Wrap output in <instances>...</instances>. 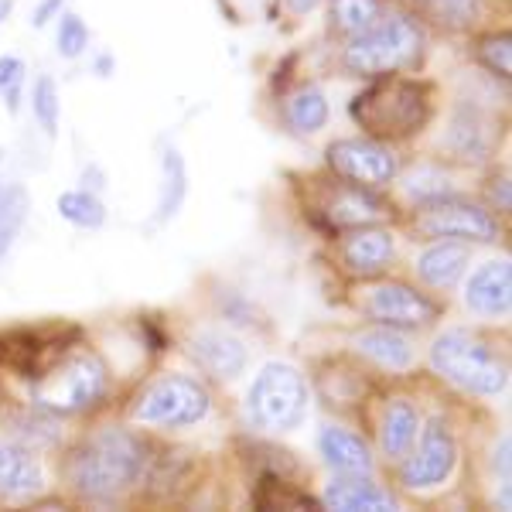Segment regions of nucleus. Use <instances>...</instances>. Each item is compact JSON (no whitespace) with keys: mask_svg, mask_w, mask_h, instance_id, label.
Returning <instances> with one entry per match:
<instances>
[{"mask_svg":"<svg viewBox=\"0 0 512 512\" xmlns=\"http://www.w3.org/2000/svg\"><path fill=\"white\" fill-rule=\"evenodd\" d=\"M59 212L79 229H99L106 222V209L96 195L89 192H65L59 195Z\"/></svg>","mask_w":512,"mask_h":512,"instance_id":"obj_28","label":"nucleus"},{"mask_svg":"<svg viewBox=\"0 0 512 512\" xmlns=\"http://www.w3.org/2000/svg\"><path fill=\"white\" fill-rule=\"evenodd\" d=\"M355 349H359L366 359L379 362L383 369H410V362H414V349H410V342L403 338L396 328L383 325V328H373V332H362L355 338Z\"/></svg>","mask_w":512,"mask_h":512,"instance_id":"obj_20","label":"nucleus"},{"mask_svg":"<svg viewBox=\"0 0 512 512\" xmlns=\"http://www.w3.org/2000/svg\"><path fill=\"white\" fill-rule=\"evenodd\" d=\"M352 117L379 140L410 137L431 120V86L414 79L379 82L355 99Z\"/></svg>","mask_w":512,"mask_h":512,"instance_id":"obj_2","label":"nucleus"},{"mask_svg":"<svg viewBox=\"0 0 512 512\" xmlns=\"http://www.w3.org/2000/svg\"><path fill=\"white\" fill-rule=\"evenodd\" d=\"M321 212L335 229H355V226H373L376 219H383V202L376 195H369V188L359 185H338L335 192L325 195Z\"/></svg>","mask_w":512,"mask_h":512,"instance_id":"obj_14","label":"nucleus"},{"mask_svg":"<svg viewBox=\"0 0 512 512\" xmlns=\"http://www.w3.org/2000/svg\"><path fill=\"white\" fill-rule=\"evenodd\" d=\"M164 168V181H161V202H158V222L171 219L185 202V188H188V175H185V161H181L178 151H164L161 158Z\"/></svg>","mask_w":512,"mask_h":512,"instance_id":"obj_26","label":"nucleus"},{"mask_svg":"<svg viewBox=\"0 0 512 512\" xmlns=\"http://www.w3.org/2000/svg\"><path fill=\"white\" fill-rule=\"evenodd\" d=\"M24 216H28V195H24V188L18 185L0 188V256L11 250V243L18 239Z\"/></svg>","mask_w":512,"mask_h":512,"instance_id":"obj_27","label":"nucleus"},{"mask_svg":"<svg viewBox=\"0 0 512 512\" xmlns=\"http://www.w3.org/2000/svg\"><path fill=\"white\" fill-rule=\"evenodd\" d=\"M318 451L325 465H332L342 475H369L373 472V454H369L366 441L355 437L342 427H325L318 434Z\"/></svg>","mask_w":512,"mask_h":512,"instance_id":"obj_17","label":"nucleus"},{"mask_svg":"<svg viewBox=\"0 0 512 512\" xmlns=\"http://www.w3.org/2000/svg\"><path fill=\"white\" fill-rule=\"evenodd\" d=\"M45 475L35 454L18 444H0V499H31L41 492Z\"/></svg>","mask_w":512,"mask_h":512,"instance_id":"obj_15","label":"nucleus"},{"mask_svg":"<svg viewBox=\"0 0 512 512\" xmlns=\"http://www.w3.org/2000/svg\"><path fill=\"white\" fill-rule=\"evenodd\" d=\"M89 45V28L82 24L79 14H65L59 24V55L65 59H79Z\"/></svg>","mask_w":512,"mask_h":512,"instance_id":"obj_33","label":"nucleus"},{"mask_svg":"<svg viewBox=\"0 0 512 512\" xmlns=\"http://www.w3.org/2000/svg\"><path fill=\"white\" fill-rule=\"evenodd\" d=\"M366 311L373 321L390 325V328H424L437 318V304L431 297H424L407 284H396V280L376 284L373 291H369Z\"/></svg>","mask_w":512,"mask_h":512,"instance_id":"obj_11","label":"nucleus"},{"mask_svg":"<svg viewBox=\"0 0 512 512\" xmlns=\"http://www.w3.org/2000/svg\"><path fill=\"white\" fill-rule=\"evenodd\" d=\"M253 502L256 509H318V502L311 499L308 492H297L291 482H284V478L277 475H263L260 485H256L253 492Z\"/></svg>","mask_w":512,"mask_h":512,"instance_id":"obj_25","label":"nucleus"},{"mask_svg":"<svg viewBox=\"0 0 512 512\" xmlns=\"http://www.w3.org/2000/svg\"><path fill=\"white\" fill-rule=\"evenodd\" d=\"M465 304L482 318H506L512 308V267L509 260H492L468 280Z\"/></svg>","mask_w":512,"mask_h":512,"instance_id":"obj_12","label":"nucleus"},{"mask_svg":"<svg viewBox=\"0 0 512 512\" xmlns=\"http://www.w3.org/2000/svg\"><path fill=\"white\" fill-rule=\"evenodd\" d=\"M192 359L205 373L219 379H233L246 369V349L243 342L226 332H202L192 338Z\"/></svg>","mask_w":512,"mask_h":512,"instance_id":"obj_16","label":"nucleus"},{"mask_svg":"<svg viewBox=\"0 0 512 512\" xmlns=\"http://www.w3.org/2000/svg\"><path fill=\"white\" fill-rule=\"evenodd\" d=\"M325 506L342 509V512H390L396 509V502L390 492L366 482V475H345L328 485Z\"/></svg>","mask_w":512,"mask_h":512,"instance_id":"obj_18","label":"nucleus"},{"mask_svg":"<svg viewBox=\"0 0 512 512\" xmlns=\"http://www.w3.org/2000/svg\"><path fill=\"white\" fill-rule=\"evenodd\" d=\"M407 192L417 198V202H434V198H444V195H451V181L444 171H437V168H417L414 175H410L407 181Z\"/></svg>","mask_w":512,"mask_h":512,"instance_id":"obj_30","label":"nucleus"},{"mask_svg":"<svg viewBox=\"0 0 512 512\" xmlns=\"http://www.w3.org/2000/svg\"><path fill=\"white\" fill-rule=\"evenodd\" d=\"M468 270V246L441 239V243L427 246L417 260V274L431 287H454L461 274Z\"/></svg>","mask_w":512,"mask_h":512,"instance_id":"obj_19","label":"nucleus"},{"mask_svg":"<svg viewBox=\"0 0 512 512\" xmlns=\"http://www.w3.org/2000/svg\"><path fill=\"white\" fill-rule=\"evenodd\" d=\"M383 18V4L379 0H332V24L342 35H362Z\"/></svg>","mask_w":512,"mask_h":512,"instance_id":"obj_24","label":"nucleus"},{"mask_svg":"<svg viewBox=\"0 0 512 512\" xmlns=\"http://www.w3.org/2000/svg\"><path fill=\"white\" fill-rule=\"evenodd\" d=\"M62 4H65V0H41L35 18H31V21H35V28H45V24L62 11ZM59 18H62V14H59Z\"/></svg>","mask_w":512,"mask_h":512,"instance_id":"obj_35","label":"nucleus"},{"mask_svg":"<svg viewBox=\"0 0 512 512\" xmlns=\"http://www.w3.org/2000/svg\"><path fill=\"white\" fill-rule=\"evenodd\" d=\"M458 465V444H454V434L448 431L444 420H431L420 434L417 451L403 461V485L407 489H434L444 478L454 472Z\"/></svg>","mask_w":512,"mask_h":512,"instance_id":"obj_10","label":"nucleus"},{"mask_svg":"<svg viewBox=\"0 0 512 512\" xmlns=\"http://www.w3.org/2000/svg\"><path fill=\"white\" fill-rule=\"evenodd\" d=\"M478 59L489 65L495 76L509 79V72H512V41H509V35L485 38L482 45H478Z\"/></svg>","mask_w":512,"mask_h":512,"instance_id":"obj_32","label":"nucleus"},{"mask_svg":"<svg viewBox=\"0 0 512 512\" xmlns=\"http://www.w3.org/2000/svg\"><path fill=\"white\" fill-rule=\"evenodd\" d=\"M246 410L263 431H294L308 414V383L287 362H270L253 379Z\"/></svg>","mask_w":512,"mask_h":512,"instance_id":"obj_6","label":"nucleus"},{"mask_svg":"<svg viewBox=\"0 0 512 512\" xmlns=\"http://www.w3.org/2000/svg\"><path fill=\"white\" fill-rule=\"evenodd\" d=\"M417 229L431 239H472V243H495L499 239V222L489 212L451 195L424 202L417 216Z\"/></svg>","mask_w":512,"mask_h":512,"instance_id":"obj_8","label":"nucleus"},{"mask_svg":"<svg viewBox=\"0 0 512 512\" xmlns=\"http://www.w3.org/2000/svg\"><path fill=\"white\" fill-rule=\"evenodd\" d=\"M21 82H24V62L14 55L0 59V96H4L7 110H18V96H21Z\"/></svg>","mask_w":512,"mask_h":512,"instance_id":"obj_34","label":"nucleus"},{"mask_svg":"<svg viewBox=\"0 0 512 512\" xmlns=\"http://www.w3.org/2000/svg\"><path fill=\"white\" fill-rule=\"evenodd\" d=\"M31 110H35L41 130L48 137H55V130H59V89H55V82L48 76H41L35 89H31Z\"/></svg>","mask_w":512,"mask_h":512,"instance_id":"obj_29","label":"nucleus"},{"mask_svg":"<svg viewBox=\"0 0 512 512\" xmlns=\"http://www.w3.org/2000/svg\"><path fill=\"white\" fill-rule=\"evenodd\" d=\"M417 427H420V414L414 403L407 400H393L383 414V427H379V444H383V454L390 458H400L407 454V448L414 444L417 437Z\"/></svg>","mask_w":512,"mask_h":512,"instance_id":"obj_21","label":"nucleus"},{"mask_svg":"<svg viewBox=\"0 0 512 512\" xmlns=\"http://www.w3.org/2000/svg\"><path fill=\"white\" fill-rule=\"evenodd\" d=\"M448 144L461 154V158H468V161H482L485 154H489L492 140H489V130H485L482 113H478L475 106H472V110L465 106V110L454 117Z\"/></svg>","mask_w":512,"mask_h":512,"instance_id":"obj_22","label":"nucleus"},{"mask_svg":"<svg viewBox=\"0 0 512 512\" xmlns=\"http://www.w3.org/2000/svg\"><path fill=\"white\" fill-rule=\"evenodd\" d=\"M11 7H14V0H0V21H4L7 14H11Z\"/></svg>","mask_w":512,"mask_h":512,"instance_id":"obj_38","label":"nucleus"},{"mask_svg":"<svg viewBox=\"0 0 512 512\" xmlns=\"http://www.w3.org/2000/svg\"><path fill=\"white\" fill-rule=\"evenodd\" d=\"M103 393H106V366L89 349L62 352L35 379V390H31L38 407L52 410V414H79V410L99 403Z\"/></svg>","mask_w":512,"mask_h":512,"instance_id":"obj_5","label":"nucleus"},{"mask_svg":"<svg viewBox=\"0 0 512 512\" xmlns=\"http://www.w3.org/2000/svg\"><path fill=\"white\" fill-rule=\"evenodd\" d=\"M342 263L355 277H376L393 263V236L386 229L355 226L342 239Z\"/></svg>","mask_w":512,"mask_h":512,"instance_id":"obj_13","label":"nucleus"},{"mask_svg":"<svg viewBox=\"0 0 512 512\" xmlns=\"http://www.w3.org/2000/svg\"><path fill=\"white\" fill-rule=\"evenodd\" d=\"M437 21L451 24V28H468L482 14V0H427Z\"/></svg>","mask_w":512,"mask_h":512,"instance_id":"obj_31","label":"nucleus"},{"mask_svg":"<svg viewBox=\"0 0 512 512\" xmlns=\"http://www.w3.org/2000/svg\"><path fill=\"white\" fill-rule=\"evenodd\" d=\"M424 52V31L407 14L379 18L373 28L352 38L345 48V65L355 76H393L400 69L417 65Z\"/></svg>","mask_w":512,"mask_h":512,"instance_id":"obj_4","label":"nucleus"},{"mask_svg":"<svg viewBox=\"0 0 512 512\" xmlns=\"http://www.w3.org/2000/svg\"><path fill=\"white\" fill-rule=\"evenodd\" d=\"M134 417L151 427H192L209 417V393L188 376H161L140 393Z\"/></svg>","mask_w":512,"mask_h":512,"instance_id":"obj_7","label":"nucleus"},{"mask_svg":"<svg viewBox=\"0 0 512 512\" xmlns=\"http://www.w3.org/2000/svg\"><path fill=\"white\" fill-rule=\"evenodd\" d=\"M328 168H332L338 178L349 181V185L376 188L396 178L400 161H396V154L386 144H379V140L352 137V140H335V144L328 147Z\"/></svg>","mask_w":512,"mask_h":512,"instance_id":"obj_9","label":"nucleus"},{"mask_svg":"<svg viewBox=\"0 0 512 512\" xmlns=\"http://www.w3.org/2000/svg\"><path fill=\"white\" fill-rule=\"evenodd\" d=\"M0 161H4V151H0Z\"/></svg>","mask_w":512,"mask_h":512,"instance_id":"obj_39","label":"nucleus"},{"mask_svg":"<svg viewBox=\"0 0 512 512\" xmlns=\"http://www.w3.org/2000/svg\"><path fill=\"white\" fill-rule=\"evenodd\" d=\"M492 198L499 202L502 212H509V185H506V178H502V185H492Z\"/></svg>","mask_w":512,"mask_h":512,"instance_id":"obj_36","label":"nucleus"},{"mask_svg":"<svg viewBox=\"0 0 512 512\" xmlns=\"http://www.w3.org/2000/svg\"><path fill=\"white\" fill-rule=\"evenodd\" d=\"M287 4H291L297 14H308L311 7H318V0H287Z\"/></svg>","mask_w":512,"mask_h":512,"instance_id":"obj_37","label":"nucleus"},{"mask_svg":"<svg viewBox=\"0 0 512 512\" xmlns=\"http://www.w3.org/2000/svg\"><path fill=\"white\" fill-rule=\"evenodd\" d=\"M147 468V448L137 434L123 431V427H103L89 441H82L65 461V475H69L72 489L82 499L93 502H113L130 485L140 482Z\"/></svg>","mask_w":512,"mask_h":512,"instance_id":"obj_1","label":"nucleus"},{"mask_svg":"<svg viewBox=\"0 0 512 512\" xmlns=\"http://www.w3.org/2000/svg\"><path fill=\"white\" fill-rule=\"evenodd\" d=\"M431 366L448 383L461 386L465 393L475 396H499L509 383L506 362L482 338L465 332V328H451V332L434 338Z\"/></svg>","mask_w":512,"mask_h":512,"instance_id":"obj_3","label":"nucleus"},{"mask_svg":"<svg viewBox=\"0 0 512 512\" xmlns=\"http://www.w3.org/2000/svg\"><path fill=\"white\" fill-rule=\"evenodd\" d=\"M287 123L297 134H318L328 123V99L315 86H301L287 99Z\"/></svg>","mask_w":512,"mask_h":512,"instance_id":"obj_23","label":"nucleus"}]
</instances>
